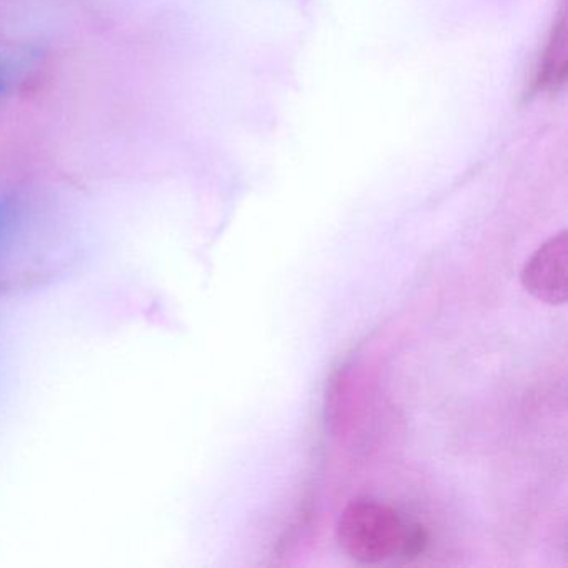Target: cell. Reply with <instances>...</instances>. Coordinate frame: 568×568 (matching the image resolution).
I'll list each match as a JSON object with an SVG mask.
<instances>
[{"label":"cell","mask_w":568,"mask_h":568,"mask_svg":"<svg viewBox=\"0 0 568 568\" xmlns=\"http://www.w3.org/2000/svg\"><path fill=\"white\" fill-rule=\"evenodd\" d=\"M521 285L528 294L550 305H564L568 298V234L548 239L528 258L521 271Z\"/></svg>","instance_id":"7a4b0ae2"},{"label":"cell","mask_w":568,"mask_h":568,"mask_svg":"<svg viewBox=\"0 0 568 568\" xmlns=\"http://www.w3.org/2000/svg\"><path fill=\"white\" fill-rule=\"evenodd\" d=\"M567 0H561L560 12L555 19L547 45H545L540 61L535 69L534 81H531V92L535 94L551 95L564 89L565 81H567Z\"/></svg>","instance_id":"3957f363"},{"label":"cell","mask_w":568,"mask_h":568,"mask_svg":"<svg viewBox=\"0 0 568 568\" xmlns=\"http://www.w3.org/2000/svg\"><path fill=\"white\" fill-rule=\"evenodd\" d=\"M405 524L397 510L372 500H354L342 510L335 537L361 564H378L400 551Z\"/></svg>","instance_id":"6da1fadb"},{"label":"cell","mask_w":568,"mask_h":568,"mask_svg":"<svg viewBox=\"0 0 568 568\" xmlns=\"http://www.w3.org/2000/svg\"><path fill=\"white\" fill-rule=\"evenodd\" d=\"M428 541V534L425 531L424 527L420 525H405L404 538H402L400 551L402 554L410 555V557H415V555L422 554L424 551L425 545Z\"/></svg>","instance_id":"277c9868"}]
</instances>
